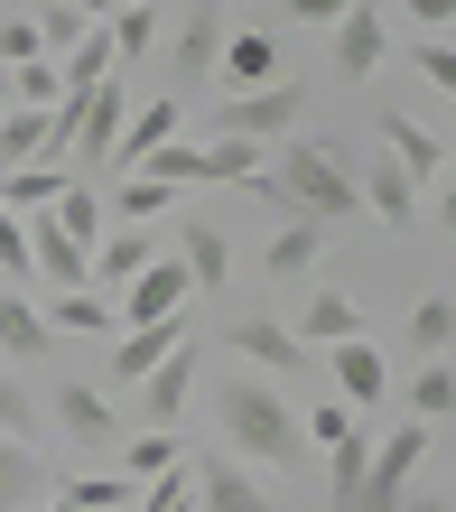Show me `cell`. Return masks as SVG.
Instances as JSON below:
<instances>
[{"label":"cell","mask_w":456,"mask_h":512,"mask_svg":"<svg viewBox=\"0 0 456 512\" xmlns=\"http://www.w3.org/2000/svg\"><path fill=\"white\" fill-rule=\"evenodd\" d=\"M363 466H373V438H363V419H345V429L326 438V475H336V494L363 485Z\"/></svg>","instance_id":"obj_35"},{"label":"cell","mask_w":456,"mask_h":512,"mask_svg":"<svg viewBox=\"0 0 456 512\" xmlns=\"http://www.w3.org/2000/svg\"><path fill=\"white\" fill-rule=\"evenodd\" d=\"M196 364H205V345H177L168 364L140 382V419H149V429H177V419H187V401H196Z\"/></svg>","instance_id":"obj_12"},{"label":"cell","mask_w":456,"mask_h":512,"mask_svg":"<svg viewBox=\"0 0 456 512\" xmlns=\"http://www.w3.org/2000/svg\"><path fill=\"white\" fill-rule=\"evenodd\" d=\"M438 233H456V177H438Z\"/></svg>","instance_id":"obj_44"},{"label":"cell","mask_w":456,"mask_h":512,"mask_svg":"<svg viewBox=\"0 0 456 512\" xmlns=\"http://www.w3.org/2000/svg\"><path fill=\"white\" fill-rule=\"evenodd\" d=\"M56 10H75V19H112V0H56Z\"/></svg>","instance_id":"obj_45"},{"label":"cell","mask_w":456,"mask_h":512,"mask_svg":"<svg viewBox=\"0 0 456 512\" xmlns=\"http://www.w3.org/2000/svg\"><path fill=\"white\" fill-rule=\"evenodd\" d=\"M410 419H419V429H447V419H456V373L447 364H419L410 373Z\"/></svg>","instance_id":"obj_30"},{"label":"cell","mask_w":456,"mask_h":512,"mask_svg":"<svg viewBox=\"0 0 456 512\" xmlns=\"http://www.w3.org/2000/svg\"><path fill=\"white\" fill-rule=\"evenodd\" d=\"M410 66L429 75L438 94H456V47H447V38H419V56H410Z\"/></svg>","instance_id":"obj_39"},{"label":"cell","mask_w":456,"mask_h":512,"mask_svg":"<svg viewBox=\"0 0 456 512\" xmlns=\"http://www.w3.org/2000/svg\"><path fill=\"white\" fill-rule=\"evenodd\" d=\"M103 38H112V56H149V47H159V10H140V0H121V10L103 19Z\"/></svg>","instance_id":"obj_37"},{"label":"cell","mask_w":456,"mask_h":512,"mask_svg":"<svg viewBox=\"0 0 456 512\" xmlns=\"http://www.w3.org/2000/svg\"><path fill=\"white\" fill-rule=\"evenodd\" d=\"M38 429H47V401H38L19 373H0V438H19V447H28Z\"/></svg>","instance_id":"obj_32"},{"label":"cell","mask_w":456,"mask_h":512,"mask_svg":"<svg viewBox=\"0 0 456 512\" xmlns=\"http://www.w3.org/2000/svg\"><path fill=\"white\" fill-rule=\"evenodd\" d=\"M149 261H159V252H149V233H140V224H112L103 243H94V289H103V298H112V289H131Z\"/></svg>","instance_id":"obj_22"},{"label":"cell","mask_w":456,"mask_h":512,"mask_svg":"<svg viewBox=\"0 0 456 512\" xmlns=\"http://www.w3.org/2000/svg\"><path fill=\"white\" fill-rule=\"evenodd\" d=\"M47 512H75V503H66V494H56V503H47Z\"/></svg>","instance_id":"obj_48"},{"label":"cell","mask_w":456,"mask_h":512,"mask_svg":"<svg viewBox=\"0 0 456 512\" xmlns=\"http://www.w3.org/2000/svg\"><path fill=\"white\" fill-rule=\"evenodd\" d=\"M47 215L66 224V243H84V252H94L103 233H112V215H103V196H94V187H66V196L47 205Z\"/></svg>","instance_id":"obj_31"},{"label":"cell","mask_w":456,"mask_h":512,"mask_svg":"<svg viewBox=\"0 0 456 512\" xmlns=\"http://www.w3.org/2000/svg\"><path fill=\"white\" fill-rule=\"evenodd\" d=\"M47 419L66 429V447H121V410L103 401L94 382H56L47 391Z\"/></svg>","instance_id":"obj_10"},{"label":"cell","mask_w":456,"mask_h":512,"mask_svg":"<svg viewBox=\"0 0 456 512\" xmlns=\"http://www.w3.org/2000/svg\"><path fill=\"white\" fill-rule=\"evenodd\" d=\"M317 243H326V224H280V233L261 243V280H270V289L308 280V270H317Z\"/></svg>","instance_id":"obj_23"},{"label":"cell","mask_w":456,"mask_h":512,"mask_svg":"<svg viewBox=\"0 0 456 512\" xmlns=\"http://www.w3.org/2000/svg\"><path fill=\"white\" fill-rule=\"evenodd\" d=\"M47 494H56L47 457H38V447H19V438H0V512H38Z\"/></svg>","instance_id":"obj_21"},{"label":"cell","mask_w":456,"mask_h":512,"mask_svg":"<svg viewBox=\"0 0 456 512\" xmlns=\"http://www.w3.org/2000/svg\"><path fill=\"white\" fill-rule=\"evenodd\" d=\"M224 38H233V10H224V0H187V10H177V28H168V66H177V84H215Z\"/></svg>","instance_id":"obj_6"},{"label":"cell","mask_w":456,"mask_h":512,"mask_svg":"<svg viewBox=\"0 0 456 512\" xmlns=\"http://www.w3.org/2000/svg\"><path fill=\"white\" fill-rule=\"evenodd\" d=\"M103 215L112 224H159V215H177V187H168V177H121Z\"/></svg>","instance_id":"obj_28"},{"label":"cell","mask_w":456,"mask_h":512,"mask_svg":"<svg viewBox=\"0 0 456 512\" xmlns=\"http://www.w3.org/2000/svg\"><path fill=\"white\" fill-rule=\"evenodd\" d=\"M224 345L242 354V364H261V373H298V364H308V345H298L280 317H233V326H224Z\"/></svg>","instance_id":"obj_17"},{"label":"cell","mask_w":456,"mask_h":512,"mask_svg":"<svg viewBox=\"0 0 456 512\" xmlns=\"http://www.w3.org/2000/svg\"><path fill=\"white\" fill-rule=\"evenodd\" d=\"M47 326H56V345H66V336L112 345V336H121V308H112L103 289H56V298H47Z\"/></svg>","instance_id":"obj_19"},{"label":"cell","mask_w":456,"mask_h":512,"mask_svg":"<svg viewBox=\"0 0 456 512\" xmlns=\"http://www.w3.org/2000/svg\"><path fill=\"white\" fill-rule=\"evenodd\" d=\"M0 103H10V66H0Z\"/></svg>","instance_id":"obj_47"},{"label":"cell","mask_w":456,"mask_h":512,"mask_svg":"<svg viewBox=\"0 0 456 512\" xmlns=\"http://www.w3.org/2000/svg\"><path fill=\"white\" fill-rule=\"evenodd\" d=\"M401 10L429 28V38H447V19H456V0H401Z\"/></svg>","instance_id":"obj_42"},{"label":"cell","mask_w":456,"mask_h":512,"mask_svg":"<svg viewBox=\"0 0 456 512\" xmlns=\"http://www.w3.org/2000/svg\"><path fill=\"white\" fill-rule=\"evenodd\" d=\"M382 56H391V38H382V10H373V0H354V10L336 19V75H373L382 66Z\"/></svg>","instance_id":"obj_20"},{"label":"cell","mask_w":456,"mask_h":512,"mask_svg":"<svg viewBox=\"0 0 456 512\" xmlns=\"http://www.w3.org/2000/svg\"><path fill=\"white\" fill-rule=\"evenodd\" d=\"M75 177H66V159H28V168H10L0 177V205H10V215H47L56 196H66Z\"/></svg>","instance_id":"obj_24"},{"label":"cell","mask_w":456,"mask_h":512,"mask_svg":"<svg viewBox=\"0 0 456 512\" xmlns=\"http://www.w3.org/2000/svg\"><path fill=\"white\" fill-rule=\"evenodd\" d=\"M177 345H196V308H177V317H159V326H121V336H112V354H103V373H112L121 391H140V382L159 373Z\"/></svg>","instance_id":"obj_5"},{"label":"cell","mask_w":456,"mask_h":512,"mask_svg":"<svg viewBox=\"0 0 456 512\" xmlns=\"http://www.w3.org/2000/svg\"><path fill=\"white\" fill-rule=\"evenodd\" d=\"M401 512H456V503H447V494H410Z\"/></svg>","instance_id":"obj_46"},{"label":"cell","mask_w":456,"mask_h":512,"mask_svg":"<svg viewBox=\"0 0 456 512\" xmlns=\"http://www.w3.org/2000/svg\"><path fill=\"white\" fill-rule=\"evenodd\" d=\"M121 122H131V94H121V84H94V94L75 103V131H66V149L94 177H112V149H121Z\"/></svg>","instance_id":"obj_8"},{"label":"cell","mask_w":456,"mask_h":512,"mask_svg":"<svg viewBox=\"0 0 456 512\" xmlns=\"http://www.w3.org/2000/svg\"><path fill=\"white\" fill-rule=\"evenodd\" d=\"M112 10H121V0H112ZM140 10H149V0H140Z\"/></svg>","instance_id":"obj_49"},{"label":"cell","mask_w":456,"mask_h":512,"mask_svg":"<svg viewBox=\"0 0 456 512\" xmlns=\"http://www.w3.org/2000/svg\"><path fill=\"white\" fill-rule=\"evenodd\" d=\"M373 140L391 149V168H401L410 187H438V177H447V140H429V131L410 122V112H382V122H373Z\"/></svg>","instance_id":"obj_15"},{"label":"cell","mask_w":456,"mask_h":512,"mask_svg":"<svg viewBox=\"0 0 456 512\" xmlns=\"http://www.w3.org/2000/svg\"><path fill=\"white\" fill-rule=\"evenodd\" d=\"M84 28H94V19H75V10H56V0H47V10H38V47H75Z\"/></svg>","instance_id":"obj_41"},{"label":"cell","mask_w":456,"mask_h":512,"mask_svg":"<svg viewBox=\"0 0 456 512\" xmlns=\"http://www.w3.org/2000/svg\"><path fill=\"white\" fill-rule=\"evenodd\" d=\"M177 261H187V280H196V289H224V270H233L224 233L205 224V215H177Z\"/></svg>","instance_id":"obj_25"},{"label":"cell","mask_w":456,"mask_h":512,"mask_svg":"<svg viewBox=\"0 0 456 512\" xmlns=\"http://www.w3.org/2000/svg\"><path fill=\"white\" fill-rule=\"evenodd\" d=\"M28 56H47L38 47V19H0V66H28Z\"/></svg>","instance_id":"obj_40"},{"label":"cell","mask_w":456,"mask_h":512,"mask_svg":"<svg viewBox=\"0 0 456 512\" xmlns=\"http://www.w3.org/2000/svg\"><path fill=\"white\" fill-rule=\"evenodd\" d=\"M252 187L280 205L289 224H345V215H363L354 149H345V140H280V159H270Z\"/></svg>","instance_id":"obj_1"},{"label":"cell","mask_w":456,"mask_h":512,"mask_svg":"<svg viewBox=\"0 0 456 512\" xmlns=\"http://www.w3.org/2000/svg\"><path fill=\"white\" fill-rule=\"evenodd\" d=\"M56 354V326H47V308L28 289H10L0 280V364H47Z\"/></svg>","instance_id":"obj_11"},{"label":"cell","mask_w":456,"mask_h":512,"mask_svg":"<svg viewBox=\"0 0 456 512\" xmlns=\"http://www.w3.org/2000/svg\"><path fill=\"white\" fill-rule=\"evenodd\" d=\"M419 457H429V429H391V438H373V466H363V485L354 494H336V512H401L410 503V485H419Z\"/></svg>","instance_id":"obj_3"},{"label":"cell","mask_w":456,"mask_h":512,"mask_svg":"<svg viewBox=\"0 0 456 512\" xmlns=\"http://www.w3.org/2000/svg\"><path fill=\"white\" fill-rule=\"evenodd\" d=\"M112 308H121V326H159L177 308H196V280H187V261H177V252H159L131 289H112Z\"/></svg>","instance_id":"obj_7"},{"label":"cell","mask_w":456,"mask_h":512,"mask_svg":"<svg viewBox=\"0 0 456 512\" xmlns=\"http://www.w3.org/2000/svg\"><path fill=\"white\" fill-rule=\"evenodd\" d=\"M298 112H308V94H298V84H270V94H224V103H215V140L280 149V140L298 131Z\"/></svg>","instance_id":"obj_4"},{"label":"cell","mask_w":456,"mask_h":512,"mask_svg":"<svg viewBox=\"0 0 456 512\" xmlns=\"http://www.w3.org/2000/svg\"><path fill=\"white\" fill-rule=\"evenodd\" d=\"M354 187H363V215H382V224H419V187L391 168V149H363V159H354Z\"/></svg>","instance_id":"obj_16"},{"label":"cell","mask_w":456,"mask_h":512,"mask_svg":"<svg viewBox=\"0 0 456 512\" xmlns=\"http://www.w3.org/2000/svg\"><path fill=\"white\" fill-rule=\"evenodd\" d=\"M345 10H354V0H289V19H326V28H336Z\"/></svg>","instance_id":"obj_43"},{"label":"cell","mask_w":456,"mask_h":512,"mask_svg":"<svg viewBox=\"0 0 456 512\" xmlns=\"http://www.w3.org/2000/svg\"><path fill=\"white\" fill-rule=\"evenodd\" d=\"M410 345L429 354V364H438V354L456 345V298H447V289H429V298H410Z\"/></svg>","instance_id":"obj_29"},{"label":"cell","mask_w":456,"mask_h":512,"mask_svg":"<svg viewBox=\"0 0 456 512\" xmlns=\"http://www.w3.org/2000/svg\"><path fill=\"white\" fill-rule=\"evenodd\" d=\"M187 475H196V512H270L261 475L242 466V457H196Z\"/></svg>","instance_id":"obj_13"},{"label":"cell","mask_w":456,"mask_h":512,"mask_svg":"<svg viewBox=\"0 0 456 512\" xmlns=\"http://www.w3.org/2000/svg\"><path fill=\"white\" fill-rule=\"evenodd\" d=\"M10 103L19 112H56V103H66V75H56L47 56H28V66H10Z\"/></svg>","instance_id":"obj_33"},{"label":"cell","mask_w":456,"mask_h":512,"mask_svg":"<svg viewBox=\"0 0 456 512\" xmlns=\"http://www.w3.org/2000/svg\"><path fill=\"white\" fill-rule=\"evenodd\" d=\"M56 494H66L75 512H121V503H140V485H131V475H66Z\"/></svg>","instance_id":"obj_36"},{"label":"cell","mask_w":456,"mask_h":512,"mask_svg":"<svg viewBox=\"0 0 456 512\" xmlns=\"http://www.w3.org/2000/svg\"><path fill=\"white\" fill-rule=\"evenodd\" d=\"M289 336L308 345V354H326V345H345V336H354V298H345V289H317V298H308V317H298Z\"/></svg>","instance_id":"obj_27"},{"label":"cell","mask_w":456,"mask_h":512,"mask_svg":"<svg viewBox=\"0 0 456 512\" xmlns=\"http://www.w3.org/2000/svg\"><path fill=\"white\" fill-rule=\"evenodd\" d=\"M177 122H187V112H177V94L140 103L131 122H121V149H112V177H140V168H149V159H159V149L177 140Z\"/></svg>","instance_id":"obj_14"},{"label":"cell","mask_w":456,"mask_h":512,"mask_svg":"<svg viewBox=\"0 0 456 512\" xmlns=\"http://www.w3.org/2000/svg\"><path fill=\"white\" fill-rule=\"evenodd\" d=\"M215 429L233 438V457H242V466H298V457H308V429H298V410H289L261 373H233V382L215 391Z\"/></svg>","instance_id":"obj_2"},{"label":"cell","mask_w":456,"mask_h":512,"mask_svg":"<svg viewBox=\"0 0 456 512\" xmlns=\"http://www.w3.org/2000/svg\"><path fill=\"white\" fill-rule=\"evenodd\" d=\"M112 66H121V56H112V38H103V19H94V28L66 47V66H56V75H66V103H84L94 84H112ZM66 103H56V112H66Z\"/></svg>","instance_id":"obj_26"},{"label":"cell","mask_w":456,"mask_h":512,"mask_svg":"<svg viewBox=\"0 0 456 512\" xmlns=\"http://www.w3.org/2000/svg\"><path fill=\"white\" fill-rule=\"evenodd\" d=\"M326 373H336V401H345V410H373L382 391H391V373H382V354L363 345V336H345V345H326Z\"/></svg>","instance_id":"obj_18"},{"label":"cell","mask_w":456,"mask_h":512,"mask_svg":"<svg viewBox=\"0 0 456 512\" xmlns=\"http://www.w3.org/2000/svg\"><path fill=\"white\" fill-rule=\"evenodd\" d=\"M140 512H196V475H187V466L149 475V485H140Z\"/></svg>","instance_id":"obj_38"},{"label":"cell","mask_w":456,"mask_h":512,"mask_svg":"<svg viewBox=\"0 0 456 512\" xmlns=\"http://www.w3.org/2000/svg\"><path fill=\"white\" fill-rule=\"evenodd\" d=\"M215 84H224V94H270V84H289L280 38H270V28H233L224 56H215Z\"/></svg>","instance_id":"obj_9"},{"label":"cell","mask_w":456,"mask_h":512,"mask_svg":"<svg viewBox=\"0 0 456 512\" xmlns=\"http://www.w3.org/2000/svg\"><path fill=\"white\" fill-rule=\"evenodd\" d=\"M177 466V429H121V475H131V485H140V475H168Z\"/></svg>","instance_id":"obj_34"}]
</instances>
